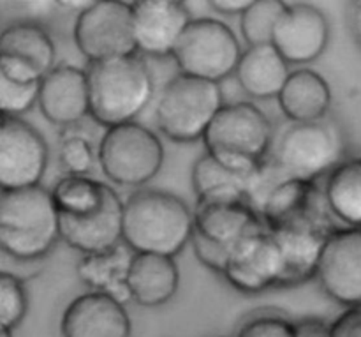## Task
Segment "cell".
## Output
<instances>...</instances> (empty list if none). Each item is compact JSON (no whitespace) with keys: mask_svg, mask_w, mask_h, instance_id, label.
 Returning a JSON list of instances; mask_svg holds the SVG:
<instances>
[{"mask_svg":"<svg viewBox=\"0 0 361 337\" xmlns=\"http://www.w3.org/2000/svg\"><path fill=\"white\" fill-rule=\"evenodd\" d=\"M192 233L194 212L176 194L137 189L123 201V244L134 253L175 258Z\"/></svg>","mask_w":361,"mask_h":337,"instance_id":"cell-1","label":"cell"},{"mask_svg":"<svg viewBox=\"0 0 361 337\" xmlns=\"http://www.w3.org/2000/svg\"><path fill=\"white\" fill-rule=\"evenodd\" d=\"M261 226V215L247 203L196 205L190 244L197 260L222 276L236 244Z\"/></svg>","mask_w":361,"mask_h":337,"instance_id":"cell-9","label":"cell"},{"mask_svg":"<svg viewBox=\"0 0 361 337\" xmlns=\"http://www.w3.org/2000/svg\"><path fill=\"white\" fill-rule=\"evenodd\" d=\"M224 105L221 83L176 74L159 94L155 122L168 140L196 143L203 141L208 127Z\"/></svg>","mask_w":361,"mask_h":337,"instance_id":"cell-6","label":"cell"},{"mask_svg":"<svg viewBox=\"0 0 361 337\" xmlns=\"http://www.w3.org/2000/svg\"><path fill=\"white\" fill-rule=\"evenodd\" d=\"M293 71L274 45L250 46L236 67V81L249 97L274 99L284 88Z\"/></svg>","mask_w":361,"mask_h":337,"instance_id":"cell-21","label":"cell"},{"mask_svg":"<svg viewBox=\"0 0 361 337\" xmlns=\"http://www.w3.org/2000/svg\"><path fill=\"white\" fill-rule=\"evenodd\" d=\"M252 173L229 170L210 154H203L194 162L190 175L196 205L247 203Z\"/></svg>","mask_w":361,"mask_h":337,"instance_id":"cell-25","label":"cell"},{"mask_svg":"<svg viewBox=\"0 0 361 337\" xmlns=\"http://www.w3.org/2000/svg\"><path fill=\"white\" fill-rule=\"evenodd\" d=\"M330 42V21L312 4H288L275 28L271 45L289 66L312 64L326 52Z\"/></svg>","mask_w":361,"mask_h":337,"instance_id":"cell-16","label":"cell"},{"mask_svg":"<svg viewBox=\"0 0 361 337\" xmlns=\"http://www.w3.org/2000/svg\"><path fill=\"white\" fill-rule=\"evenodd\" d=\"M134 251L126 244L115 249L97 254H83L78 261V278L90 288V292L104 293L116 302L127 306L133 302L129 290V272Z\"/></svg>","mask_w":361,"mask_h":337,"instance_id":"cell-23","label":"cell"},{"mask_svg":"<svg viewBox=\"0 0 361 337\" xmlns=\"http://www.w3.org/2000/svg\"><path fill=\"white\" fill-rule=\"evenodd\" d=\"M331 99L330 85L319 73L296 69L288 78L277 101L289 122L305 124L328 119Z\"/></svg>","mask_w":361,"mask_h":337,"instance_id":"cell-24","label":"cell"},{"mask_svg":"<svg viewBox=\"0 0 361 337\" xmlns=\"http://www.w3.org/2000/svg\"><path fill=\"white\" fill-rule=\"evenodd\" d=\"M97 152L106 179L122 187H143L164 165V145L150 127L140 122L106 129Z\"/></svg>","mask_w":361,"mask_h":337,"instance_id":"cell-7","label":"cell"},{"mask_svg":"<svg viewBox=\"0 0 361 337\" xmlns=\"http://www.w3.org/2000/svg\"><path fill=\"white\" fill-rule=\"evenodd\" d=\"M348 141L335 120L289 122L275 136L270 159L288 179L317 182L345 161Z\"/></svg>","mask_w":361,"mask_h":337,"instance_id":"cell-5","label":"cell"},{"mask_svg":"<svg viewBox=\"0 0 361 337\" xmlns=\"http://www.w3.org/2000/svg\"><path fill=\"white\" fill-rule=\"evenodd\" d=\"M28 313V295L23 281L9 272L0 274V327L14 332Z\"/></svg>","mask_w":361,"mask_h":337,"instance_id":"cell-31","label":"cell"},{"mask_svg":"<svg viewBox=\"0 0 361 337\" xmlns=\"http://www.w3.org/2000/svg\"><path fill=\"white\" fill-rule=\"evenodd\" d=\"M351 30H353V34H355L356 41H358L361 45V2L353 4Z\"/></svg>","mask_w":361,"mask_h":337,"instance_id":"cell-37","label":"cell"},{"mask_svg":"<svg viewBox=\"0 0 361 337\" xmlns=\"http://www.w3.org/2000/svg\"><path fill=\"white\" fill-rule=\"evenodd\" d=\"M0 55L23 60L42 76L56 66V48L42 25L30 20L9 23L0 34Z\"/></svg>","mask_w":361,"mask_h":337,"instance_id":"cell-26","label":"cell"},{"mask_svg":"<svg viewBox=\"0 0 361 337\" xmlns=\"http://www.w3.org/2000/svg\"><path fill=\"white\" fill-rule=\"evenodd\" d=\"M0 337H13V332H11V331H0Z\"/></svg>","mask_w":361,"mask_h":337,"instance_id":"cell-38","label":"cell"},{"mask_svg":"<svg viewBox=\"0 0 361 337\" xmlns=\"http://www.w3.org/2000/svg\"><path fill=\"white\" fill-rule=\"evenodd\" d=\"M259 215L268 230L314 228L334 233L341 228L328 207L323 187L305 180L289 179L275 187Z\"/></svg>","mask_w":361,"mask_h":337,"instance_id":"cell-12","label":"cell"},{"mask_svg":"<svg viewBox=\"0 0 361 337\" xmlns=\"http://www.w3.org/2000/svg\"><path fill=\"white\" fill-rule=\"evenodd\" d=\"M242 55V45L231 27L215 18H196L180 37L173 59L180 74L221 83L236 73Z\"/></svg>","mask_w":361,"mask_h":337,"instance_id":"cell-8","label":"cell"},{"mask_svg":"<svg viewBox=\"0 0 361 337\" xmlns=\"http://www.w3.org/2000/svg\"><path fill=\"white\" fill-rule=\"evenodd\" d=\"M331 214L345 228H361V158H348L323 186Z\"/></svg>","mask_w":361,"mask_h":337,"instance_id":"cell-27","label":"cell"},{"mask_svg":"<svg viewBox=\"0 0 361 337\" xmlns=\"http://www.w3.org/2000/svg\"><path fill=\"white\" fill-rule=\"evenodd\" d=\"M236 337H296V321L281 314H256L243 321Z\"/></svg>","mask_w":361,"mask_h":337,"instance_id":"cell-33","label":"cell"},{"mask_svg":"<svg viewBox=\"0 0 361 337\" xmlns=\"http://www.w3.org/2000/svg\"><path fill=\"white\" fill-rule=\"evenodd\" d=\"M296 337H331V324L323 318H303L296 321Z\"/></svg>","mask_w":361,"mask_h":337,"instance_id":"cell-35","label":"cell"},{"mask_svg":"<svg viewBox=\"0 0 361 337\" xmlns=\"http://www.w3.org/2000/svg\"><path fill=\"white\" fill-rule=\"evenodd\" d=\"M331 337H361V306L349 307L331 321Z\"/></svg>","mask_w":361,"mask_h":337,"instance_id":"cell-34","label":"cell"},{"mask_svg":"<svg viewBox=\"0 0 361 337\" xmlns=\"http://www.w3.org/2000/svg\"><path fill=\"white\" fill-rule=\"evenodd\" d=\"M133 13L137 53L157 59L173 57L180 37L194 20L187 4L176 0L133 2Z\"/></svg>","mask_w":361,"mask_h":337,"instance_id":"cell-17","label":"cell"},{"mask_svg":"<svg viewBox=\"0 0 361 337\" xmlns=\"http://www.w3.org/2000/svg\"><path fill=\"white\" fill-rule=\"evenodd\" d=\"M178 286L180 271L175 258L134 253L129 272L133 302L143 307L164 306L176 295Z\"/></svg>","mask_w":361,"mask_h":337,"instance_id":"cell-22","label":"cell"},{"mask_svg":"<svg viewBox=\"0 0 361 337\" xmlns=\"http://www.w3.org/2000/svg\"><path fill=\"white\" fill-rule=\"evenodd\" d=\"M60 166L66 170V175H88L95 165H99V152L94 141L85 134L66 129L59 147Z\"/></svg>","mask_w":361,"mask_h":337,"instance_id":"cell-30","label":"cell"},{"mask_svg":"<svg viewBox=\"0 0 361 337\" xmlns=\"http://www.w3.org/2000/svg\"><path fill=\"white\" fill-rule=\"evenodd\" d=\"M286 9H288V2L252 0L245 13L240 16V30H242L243 41L247 42V48L271 45L275 28Z\"/></svg>","mask_w":361,"mask_h":337,"instance_id":"cell-29","label":"cell"},{"mask_svg":"<svg viewBox=\"0 0 361 337\" xmlns=\"http://www.w3.org/2000/svg\"><path fill=\"white\" fill-rule=\"evenodd\" d=\"M73 34L88 64L137 55L133 4L90 2L78 13Z\"/></svg>","mask_w":361,"mask_h":337,"instance_id":"cell-10","label":"cell"},{"mask_svg":"<svg viewBox=\"0 0 361 337\" xmlns=\"http://www.w3.org/2000/svg\"><path fill=\"white\" fill-rule=\"evenodd\" d=\"M39 92H41V81L21 83V81H13L0 76V108H2V117L21 119L23 113L30 112L35 105H39Z\"/></svg>","mask_w":361,"mask_h":337,"instance_id":"cell-32","label":"cell"},{"mask_svg":"<svg viewBox=\"0 0 361 337\" xmlns=\"http://www.w3.org/2000/svg\"><path fill=\"white\" fill-rule=\"evenodd\" d=\"M60 331L62 337H130L133 325L123 304L87 292L66 307Z\"/></svg>","mask_w":361,"mask_h":337,"instance_id":"cell-19","label":"cell"},{"mask_svg":"<svg viewBox=\"0 0 361 337\" xmlns=\"http://www.w3.org/2000/svg\"><path fill=\"white\" fill-rule=\"evenodd\" d=\"M271 120L254 102H226L203 138L207 154L226 168L252 173L263 165L274 147Z\"/></svg>","mask_w":361,"mask_h":337,"instance_id":"cell-4","label":"cell"},{"mask_svg":"<svg viewBox=\"0 0 361 337\" xmlns=\"http://www.w3.org/2000/svg\"><path fill=\"white\" fill-rule=\"evenodd\" d=\"M281 247L284 271L279 288H291L317 278L321 254L331 233L314 228L270 230Z\"/></svg>","mask_w":361,"mask_h":337,"instance_id":"cell-20","label":"cell"},{"mask_svg":"<svg viewBox=\"0 0 361 337\" xmlns=\"http://www.w3.org/2000/svg\"><path fill=\"white\" fill-rule=\"evenodd\" d=\"M60 235L71 249L97 254L123 244V200L109 186L101 205L80 215H60Z\"/></svg>","mask_w":361,"mask_h":337,"instance_id":"cell-15","label":"cell"},{"mask_svg":"<svg viewBox=\"0 0 361 337\" xmlns=\"http://www.w3.org/2000/svg\"><path fill=\"white\" fill-rule=\"evenodd\" d=\"M316 279L345 309L361 306V228L341 226L328 237Z\"/></svg>","mask_w":361,"mask_h":337,"instance_id":"cell-14","label":"cell"},{"mask_svg":"<svg viewBox=\"0 0 361 337\" xmlns=\"http://www.w3.org/2000/svg\"><path fill=\"white\" fill-rule=\"evenodd\" d=\"M252 0H210L208 6L214 11H217L219 14H228V16H233V14H240L242 16L247 11V7L250 6Z\"/></svg>","mask_w":361,"mask_h":337,"instance_id":"cell-36","label":"cell"},{"mask_svg":"<svg viewBox=\"0 0 361 337\" xmlns=\"http://www.w3.org/2000/svg\"><path fill=\"white\" fill-rule=\"evenodd\" d=\"M90 117L104 129L136 122L155 94L154 76L140 55L88 64Z\"/></svg>","mask_w":361,"mask_h":337,"instance_id":"cell-2","label":"cell"},{"mask_svg":"<svg viewBox=\"0 0 361 337\" xmlns=\"http://www.w3.org/2000/svg\"><path fill=\"white\" fill-rule=\"evenodd\" d=\"M49 150L44 136L23 119L2 117L0 126V186L2 191L41 186Z\"/></svg>","mask_w":361,"mask_h":337,"instance_id":"cell-11","label":"cell"},{"mask_svg":"<svg viewBox=\"0 0 361 337\" xmlns=\"http://www.w3.org/2000/svg\"><path fill=\"white\" fill-rule=\"evenodd\" d=\"M62 240L60 215L51 191L42 186L2 191L0 246L20 261L41 260Z\"/></svg>","mask_w":361,"mask_h":337,"instance_id":"cell-3","label":"cell"},{"mask_svg":"<svg viewBox=\"0 0 361 337\" xmlns=\"http://www.w3.org/2000/svg\"><path fill=\"white\" fill-rule=\"evenodd\" d=\"M284 260L281 247L267 226L243 237L229 254L222 278L245 295L279 288Z\"/></svg>","mask_w":361,"mask_h":337,"instance_id":"cell-13","label":"cell"},{"mask_svg":"<svg viewBox=\"0 0 361 337\" xmlns=\"http://www.w3.org/2000/svg\"><path fill=\"white\" fill-rule=\"evenodd\" d=\"M109 184L88 175H63L51 187L59 215H80L102 203Z\"/></svg>","mask_w":361,"mask_h":337,"instance_id":"cell-28","label":"cell"},{"mask_svg":"<svg viewBox=\"0 0 361 337\" xmlns=\"http://www.w3.org/2000/svg\"><path fill=\"white\" fill-rule=\"evenodd\" d=\"M39 110L48 122L71 129L90 117L87 69L56 64L41 81Z\"/></svg>","mask_w":361,"mask_h":337,"instance_id":"cell-18","label":"cell"}]
</instances>
